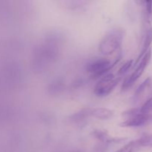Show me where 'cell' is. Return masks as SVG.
<instances>
[{
    "label": "cell",
    "instance_id": "7c38bea8",
    "mask_svg": "<svg viewBox=\"0 0 152 152\" xmlns=\"http://www.w3.org/2000/svg\"><path fill=\"white\" fill-rule=\"evenodd\" d=\"M151 83V80L148 77V78L145 79L142 83L139 86V87L137 88L136 91L134 93V97H139L140 95H142L144 92L145 91L147 88L150 86Z\"/></svg>",
    "mask_w": 152,
    "mask_h": 152
},
{
    "label": "cell",
    "instance_id": "30bf717a",
    "mask_svg": "<svg viewBox=\"0 0 152 152\" xmlns=\"http://www.w3.org/2000/svg\"><path fill=\"white\" fill-rule=\"evenodd\" d=\"M136 142L139 147H148L152 148V134L144 133L140 137L136 140Z\"/></svg>",
    "mask_w": 152,
    "mask_h": 152
},
{
    "label": "cell",
    "instance_id": "ba28073f",
    "mask_svg": "<svg viewBox=\"0 0 152 152\" xmlns=\"http://www.w3.org/2000/svg\"><path fill=\"white\" fill-rule=\"evenodd\" d=\"M91 108H85L81 109L80 111L75 112L72 115L70 116L69 120L70 121L74 124L80 125L86 123V120L89 117L91 116Z\"/></svg>",
    "mask_w": 152,
    "mask_h": 152
},
{
    "label": "cell",
    "instance_id": "6da1fadb",
    "mask_svg": "<svg viewBox=\"0 0 152 152\" xmlns=\"http://www.w3.org/2000/svg\"><path fill=\"white\" fill-rule=\"evenodd\" d=\"M126 31L120 28H114L107 33L99 44V50L104 55H111L117 51L123 44Z\"/></svg>",
    "mask_w": 152,
    "mask_h": 152
},
{
    "label": "cell",
    "instance_id": "7a4b0ae2",
    "mask_svg": "<svg viewBox=\"0 0 152 152\" xmlns=\"http://www.w3.org/2000/svg\"><path fill=\"white\" fill-rule=\"evenodd\" d=\"M120 77H115L113 74L108 73L105 74L98 83L95 85L94 88V93L96 96L99 97H105L109 95L114 91L116 86L118 85L120 80Z\"/></svg>",
    "mask_w": 152,
    "mask_h": 152
},
{
    "label": "cell",
    "instance_id": "5b68a950",
    "mask_svg": "<svg viewBox=\"0 0 152 152\" xmlns=\"http://www.w3.org/2000/svg\"><path fill=\"white\" fill-rule=\"evenodd\" d=\"M149 21L145 20V31H144L143 37H142V48H141V51L140 53L138 56L137 59L135 62V65H137L138 62L140 61V59H142V56L145 55V53H146L148 50L150 45H151L152 42V27L150 25Z\"/></svg>",
    "mask_w": 152,
    "mask_h": 152
},
{
    "label": "cell",
    "instance_id": "9c48e42d",
    "mask_svg": "<svg viewBox=\"0 0 152 152\" xmlns=\"http://www.w3.org/2000/svg\"><path fill=\"white\" fill-rule=\"evenodd\" d=\"M91 116L99 120H107L112 118L114 116V111L105 108H94L91 110Z\"/></svg>",
    "mask_w": 152,
    "mask_h": 152
},
{
    "label": "cell",
    "instance_id": "8fae6325",
    "mask_svg": "<svg viewBox=\"0 0 152 152\" xmlns=\"http://www.w3.org/2000/svg\"><path fill=\"white\" fill-rule=\"evenodd\" d=\"M139 148L140 147L137 143L136 140H134L128 142L124 146L114 152H137Z\"/></svg>",
    "mask_w": 152,
    "mask_h": 152
},
{
    "label": "cell",
    "instance_id": "52a82bcc",
    "mask_svg": "<svg viewBox=\"0 0 152 152\" xmlns=\"http://www.w3.org/2000/svg\"><path fill=\"white\" fill-rule=\"evenodd\" d=\"M91 135L99 140L100 143L106 144V145H110L113 143H117V142H121L123 141L126 140L125 138H114L109 136L108 132L105 130H101V129H94L91 132Z\"/></svg>",
    "mask_w": 152,
    "mask_h": 152
},
{
    "label": "cell",
    "instance_id": "3957f363",
    "mask_svg": "<svg viewBox=\"0 0 152 152\" xmlns=\"http://www.w3.org/2000/svg\"><path fill=\"white\" fill-rule=\"evenodd\" d=\"M117 61L111 62L109 59L105 58H97L89 62L86 65V71L92 77L99 78L108 74V71L115 65Z\"/></svg>",
    "mask_w": 152,
    "mask_h": 152
},
{
    "label": "cell",
    "instance_id": "8992f818",
    "mask_svg": "<svg viewBox=\"0 0 152 152\" xmlns=\"http://www.w3.org/2000/svg\"><path fill=\"white\" fill-rule=\"evenodd\" d=\"M150 119L149 114H144L142 113L126 118L125 121L120 124L122 127H140L148 122Z\"/></svg>",
    "mask_w": 152,
    "mask_h": 152
},
{
    "label": "cell",
    "instance_id": "277c9868",
    "mask_svg": "<svg viewBox=\"0 0 152 152\" xmlns=\"http://www.w3.org/2000/svg\"><path fill=\"white\" fill-rule=\"evenodd\" d=\"M151 50L150 49L145 53V55L142 56L140 61L138 62V65L137 66L136 69L134 71V72L129 77H126V80H124L123 86H122V91H126L133 86V85L136 83L137 80L143 74L145 68L148 67V64L151 61Z\"/></svg>",
    "mask_w": 152,
    "mask_h": 152
},
{
    "label": "cell",
    "instance_id": "4fadbf2b",
    "mask_svg": "<svg viewBox=\"0 0 152 152\" xmlns=\"http://www.w3.org/2000/svg\"><path fill=\"white\" fill-rule=\"evenodd\" d=\"M133 65V60H129L127 61L126 63L123 64L121 67L119 69L118 72H117V77H120L121 78L122 76H123L124 74H126L128 72L129 69L131 68V67Z\"/></svg>",
    "mask_w": 152,
    "mask_h": 152
},
{
    "label": "cell",
    "instance_id": "5bb4252c",
    "mask_svg": "<svg viewBox=\"0 0 152 152\" xmlns=\"http://www.w3.org/2000/svg\"><path fill=\"white\" fill-rule=\"evenodd\" d=\"M140 112L144 114H149L150 112L152 111V96L148 99L140 108Z\"/></svg>",
    "mask_w": 152,
    "mask_h": 152
}]
</instances>
